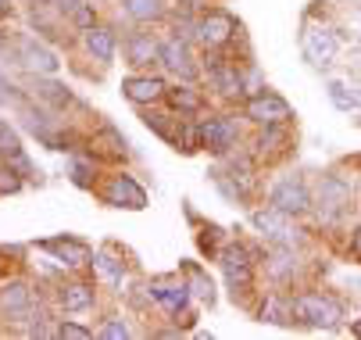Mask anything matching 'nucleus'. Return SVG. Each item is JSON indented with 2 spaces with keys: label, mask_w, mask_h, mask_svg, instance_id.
<instances>
[{
  "label": "nucleus",
  "mask_w": 361,
  "mask_h": 340,
  "mask_svg": "<svg viewBox=\"0 0 361 340\" xmlns=\"http://www.w3.org/2000/svg\"><path fill=\"white\" fill-rule=\"evenodd\" d=\"M293 319L315 329H336L343 319V308L336 298H326V294H300L293 301Z\"/></svg>",
  "instance_id": "nucleus-1"
},
{
  "label": "nucleus",
  "mask_w": 361,
  "mask_h": 340,
  "mask_svg": "<svg viewBox=\"0 0 361 340\" xmlns=\"http://www.w3.org/2000/svg\"><path fill=\"white\" fill-rule=\"evenodd\" d=\"M250 222H254L257 233L269 236L272 244H279V248H293V244H300V229L293 226V215H286V212H279V208H272V205L262 208V212H254Z\"/></svg>",
  "instance_id": "nucleus-2"
},
{
  "label": "nucleus",
  "mask_w": 361,
  "mask_h": 340,
  "mask_svg": "<svg viewBox=\"0 0 361 340\" xmlns=\"http://www.w3.org/2000/svg\"><path fill=\"white\" fill-rule=\"evenodd\" d=\"M312 205L319 208V215H322L326 222H336V219L347 212V205H350V190H347L343 179H336V176H322L319 186H315Z\"/></svg>",
  "instance_id": "nucleus-3"
},
{
  "label": "nucleus",
  "mask_w": 361,
  "mask_h": 340,
  "mask_svg": "<svg viewBox=\"0 0 361 340\" xmlns=\"http://www.w3.org/2000/svg\"><path fill=\"white\" fill-rule=\"evenodd\" d=\"M269 201H272V208H279V212H286V215H304L307 208H312V190L304 186V179L286 176V179H279V183L272 186Z\"/></svg>",
  "instance_id": "nucleus-4"
},
{
  "label": "nucleus",
  "mask_w": 361,
  "mask_h": 340,
  "mask_svg": "<svg viewBox=\"0 0 361 340\" xmlns=\"http://www.w3.org/2000/svg\"><path fill=\"white\" fill-rule=\"evenodd\" d=\"M32 315H36V301L25 283H8L0 290V319L4 322H29Z\"/></svg>",
  "instance_id": "nucleus-5"
},
{
  "label": "nucleus",
  "mask_w": 361,
  "mask_h": 340,
  "mask_svg": "<svg viewBox=\"0 0 361 340\" xmlns=\"http://www.w3.org/2000/svg\"><path fill=\"white\" fill-rule=\"evenodd\" d=\"M336 32L329 29V25H319V22H307L304 25V54H307V61L312 65H329L333 58H336Z\"/></svg>",
  "instance_id": "nucleus-6"
},
{
  "label": "nucleus",
  "mask_w": 361,
  "mask_h": 340,
  "mask_svg": "<svg viewBox=\"0 0 361 340\" xmlns=\"http://www.w3.org/2000/svg\"><path fill=\"white\" fill-rule=\"evenodd\" d=\"M104 201L108 205H115V208H133V212H140V208H147V190L133 179V176H111V183H108V190H104Z\"/></svg>",
  "instance_id": "nucleus-7"
},
{
  "label": "nucleus",
  "mask_w": 361,
  "mask_h": 340,
  "mask_svg": "<svg viewBox=\"0 0 361 340\" xmlns=\"http://www.w3.org/2000/svg\"><path fill=\"white\" fill-rule=\"evenodd\" d=\"M290 104L276 93H262V97H250L247 101V119L262 122V126H286L290 122Z\"/></svg>",
  "instance_id": "nucleus-8"
},
{
  "label": "nucleus",
  "mask_w": 361,
  "mask_h": 340,
  "mask_svg": "<svg viewBox=\"0 0 361 340\" xmlns=\"http://www.w3.org/2000/svg\"><path fill=\"white\" fill-rule=\"evenodd\" d=\"M18 61H22L29 72H36V75H54V72L61 68L58 54L50 51V47L36 43V40H22V47H18Z\"/></svg>",
  "instance_id": "nucleus-9"
},
{
  "label": "nucleus",
  "mask_w": 361,
  "mask_h": 340,
  "mask_svg": "<svg viewBox=\"0 0 361 340\" xmlns=\"http://www.w3.org/2000/svg\"><path fill=\"white\" fill-rule=\"evenodd\" d=\"M197 32H200V40L208 43V47H226L236 36V18L226 15V11H212V15L200 18Z\"/></svg>",
  "instance_id": "nucleus-10"
},
{
  "label": "nucleus",
  "mask_w": 361,
  "mask_h": 340,
  "mask_svg": "<svg viewBox=\"0 0 361 340\" xmlns=\"http://www.w3.org/2000/svg\"><path fill=\"white\" fill-rule=\"evenodd\" d=\"M165 83L161 79H154V75H129L122 79V97L133 104H154L158 97H165Z\"/></svg>",
  "instance_id": "nucleus-11"
},
{
  "label": "nucleus",
  "mask_w": 361,
  "mask_h": 340,
  "mask_svg": "<svg viewBox=\"0 0 361 340\" xmlns=\"http://www.w3.org/2000/svg\"><path fill=\"white\" fill-rule=\"evenodd\" d=\"M47 255H54L61 265H72V269H79V265H86L90 262V248L82 244V240H72V236H54V240H43L39 244Z\"/></svg>",
  "instance_id": "nucleus-12"
},
{
  "label": "nucleus",
  "mask_w": 361,
  "mask_h": 340,
  "mask_svg": "<svg viewBox=\"0 0 361 340\" xmlns=\"http://www.w3.org/2000/svg\"><path fill=\"white\" fill-rule=\"evenodd\" d=\"M150 298L158 301L165 312L183 315V308H186V301H190V286H186V283H169V279H158V283H150Z\"/></svg>",
  "instance_id": "nucleus-13"
},
{
  "label": "nucleus",
  "mask_w": 361,
  "mask_h": 340,
  "mask_svg": "<svg viewBox=\"0 0 361 340\" xmlns=\"http://www.w3.org/2000/svg\"><path fill=\"white\" fill-rule=\"evenodd\" d=\"M222 272H226V283L240 294V286H247L250 283V255L243 251V248H226L222 251Z\"/></svg>",
  "instance_id": "nucleus-14"
},
{
  "label": "nucleus",
  "mask_w": 361,
  "mask_h": 340,
  "mask_svg": "<svg viewBox=\"0 0 361 340\" xmlns=\"http://www.w3.org/2000/svg\"><path fill=\"white\" fill-rule=\"evenodd\" d=\"M161 61H165V68L169 72H176V75H183V79H193L197 75V68H193V54H190V47H186V40H169V43H161Z\"/></svg>",
  "instance_id": "nucleus-15"
},
{
  "label": "nucleus",
  "mask_w": 361,
  "mask_h": 340,
  "mask_svg": "<svg viewBox=\"0 0 361 340\" xmlns=\"http://www.w3.org/2000/svg\"><path fill=\"white\" fill-rule=\"evenodd\" d=\"M200 129V147L204 151H212V154H226L233 147V126L226 119H208Z\"/></svg>",
  "instance_id": "nucleus-16"
},
{
  "label": "nucleus",
  "mask_w": 361,
  "mask_h": 340,
  "mask_svg": "<svg viewBox=\"0 0 361 340\" xmlns=\"http://www.w3.org/2000/svg\"><path fill=\"white\" fill-rule=\"evenodd\" d=\"M126 58H129V65L147 68V65H154V61H161V43L154 40V36H133V40L126 43Z\"/></svg>",
  "instance_id": "nucleus-17"
},
{
  "label": "nucleus",
  "mask_w": 361,
  "mask_h": 340,
  "mask_svg": "<svg viewBox=\"0 0 361 340\" xmlns=\"http://www.w3.org/2000/svg\"><path fill=\"white\" fill-rule=\"evenodd\" d=\"M86 51L97 58V61H111L115 58V36L100 25H90L86 29Z\"/></svg>",
  "instance_id": "nucleus-18"
},
{
  "label": "nucleus",
  "mask_w": 361,
  "mask_h": 340,
  "mask_svg": "<svg viewBox=\"0 0 361 340\" xmlns=\"http://www.w3.org/2000/svg\"><path fill=\"white\" fill-rule=\"evenodd\" d=\"M208 75H212V83H215V90L222 93V97H240L243 93V75L236 72V68H229V65H208Z\"/></svg>",
  "instance_id": "nucleus-19"
},
{
  "label": "nucleus",
  "mask_w": 361,
  "mask_h": 340,
  "mask_svg": "<svg viewBox=\"0 0 361 340\" xmlns=\"http://www.w3.org/2000/svg\"><path fill=\"white\" fill-rule=\"evenodd\" d=\"M122 8L136 22H154L165 15V0H122Z\"/></svg>",
  "instance_id": "nucleus-20"
},
{
  "label": "nucleus",
  "mask_w": 361,
  "mask_h": 340,
  "mask_svg": "<svg viewBox=\"0 0 361 340\" xmlns=\"http://www.w3.org/2000/svg\"><path fill=\"white\" fill-rule=\"evenodd\" d=\"M32 86H36V97H43L47 104H54V108H65V104H72V93L61 86V83H54V79H32Z\"/></svg>",
  "instance_id": "nucleus-21"
},
{
  "label": "nucleus",
  "mask_w": 361,
  "mask_h": 340,
  "mask_svg": "<svg viewBox=\"0 0 361 340\" xmlns=\"http://www.w3.org/2000/svg\"><path fill=\"white\" fill-rule=\"evenodd\" d=\"M97 272L104 276L111 286H122V283H126V262H122V258H115L108 248L97 255Z\"/></svg>",
  "instance_id": "nucleus-22"
},
{
  "label": "nucleus",
  "mask_w": 361,
  "mask_h": 340,
  "mask_svg": "<svg viewBox=\"0 0 361 340\" xmlns=\"http://www.w3.org/2000/svg\"><path fill=\"white\" fill-rule=\"evenodd\" d=\"M61 305H65L68 312H82V308H90V305H93L90 286H82V283H72V286H65V290H61Z\"/></svg>",
  "instance_id": "nucleus-23"
},
{
  "label": "nucleus",
  "mask_w": 361,
  "mask_h": 340,
  "mask_svg": "<svg viewBox=\"0 0 361 340\" xmlns=\"http://www.w3.org/2000/svg\"><path fill=\"white\" fill-rule=\"evenodd\" d=\"M25 151H22V140H18V133L8 126V122H0V158H4L8 165L15 162V158H22Z\"/></svg>",
  "instance_id": "nucleus-24"
},
{
  "label": "nucleus",
  "mask_w": 361,
  "mask_h": 340,
  "mask_svg": "<svg viewBox=\"0 0 361 340\" xmlns=\"http://www.w3.org/2000/svg\"><path fill=\"white\" fill-rule=\"evenodd\" d=\"M262 319H265V322H276V326H290V322H293V305H286V301L272 298V301H265Z\"/></svg>",
  "instance_id": "nucleus-25"
},
{
  "label": "nucleus",
  "mask_w": 361,
  "mask_h": 340,
  "mask_svg": "<svg viewBox=\"0 0 361 340\" xmlns=\"http://www.w3.org/2000/svg\"><path fill=\"white\" fill-rule=\"evenodd\" d=\"M165 97H169V104H172V108H183V111H197V108H200V97H197L190 86L165 90Z\"/></svg>",
  "instance_id": "nucleus-26"
},
{
  "label": "nucleus",
  "mask_w": 361,
  "mask_h": 340,
  "mask_svg": "<svg viewBox=\"0 0 361 340\" xmlns=\"http://www.w3.org/2000/svg\"><path fill=\"white\" fill-rule=\"evenodd\" d=\"M190 290L200 298V301H208V305H215V286L208 283V276H204L200 269H190Z\"/></svg>",
  "instance_id": "nucleus-27"
},
{
  "label": "nucleus",
  "mask_w": 361,
  "mask_h": 340,
  "mask_svg": "<svg viewBox=\"0 0 361 340\" xmlns=\"http://www.w3.org/2000/svg\"><path fill=\"white\" fill-rule=\"evenodd\" d=\"M326 90H329V101H333L340 111H350V108H354V90H350V86H343L340 79H333Z\"/></svg>",
  "instance_id": "nucleus-28"
},
{
  "label": "nucleus",
  "mask_w": 361,
  "mask_h": 340,
  "mask_svg": "<svg viewBox=\"0 0 361 340\" xmlns=\"http://www.w3.org/2000/svg\"><path fill=\"white\" fill-rule=\"evenodd\" d=\"M68 176L79 183V186H90V176H93V165L90 162H82V158H72L68 162Z\"/></svg>",
  "instance_id": "nucleus-29"
},
{
  "label": "nucleus",
  "mask_w": 361,
  "mask_h": 340,
  "mask_svg": "<svg viewBox=\"0 0 361 340\" xmlns=\"http://www.w3.org/2000/svg\"><path fill=\"white\" fill-rule=\"evenodd\" d=\"M100 336H104V340H126L129 336V326L118 322V319H108L104 326H100Z\"/></svg>",
  "instance_id": "nucleus-30"
},
{
  "label": "nucleus",
  "mask_w": 361,
  "mask_h": 340,
  "mask_svg": "<svg viewBox=\"0 0 361 340\" xmlns=\"http://www.w3.org/2000/svg\"><path fill=\"white\" fill-rule=\"evenodd\" d=\"M58 336H65V340H90L93 329H86V326H79V322H65V326L58 329Z\"/></svg>",
  "instance_id": "nucleus-31"
},
{
  "label": "nucleus",
  "mask_w": 361,
  "mask_h": 340,
  "mask_svg": "<svg viewBox=\"0 0 361 340\" xmlns=\"http://www.w3.org/2000/svg\"><path fill=\"white\" fill-rule=\"evenodd\" d=\"M15 97H18V93H15V86H11V79H8L4 72H0V104H11V101H15Z\"/></svg>",
  "instance_id": "nucleus-32"
},
{
  "label": "nucleus",
  "mask_w": 361,
  "mask_h": 340,
  "mask_svg": "<svg viewBox=\"0 0 361 340\" xmlns=\"http://www.w3.org/2000/svg\"><path fill=\"white\" fill-rule=\"evenodd\" d=\"M50 4H54L58 11H72V15H75V11L82 8V0H50Z\"/></svg>",
  "instance_id": "nucleus-33"
},
{
  "label": "nucleus",
  "mask_w": 361,
  "mask_h": 340,
  "mask_svg": "<svg viewBox=\"0 0 361 340\" xmlns=\"http://www.w3.org/2000/svg\"><path fill=\"white\" fill-rule=\"evenodd\" d=\"M350 251H354V258L361 262V229L354 233V240H350Z\"/></svg>",
  "instance_id": "nucleus-34"
},
{
  "label": "nucleus",
  "mask_w": 361,
  "mask_h": 340,
  "mask_svg": "<svg viewBox=\"0 0 361 340\" xmlns=\"http://www.w3.org/2000/svg\"><path fill=\"white\" fill-rule=\"evenodd\" d=\"M8 11H11V0H0V18H4Z\"/></svg>",
  "instance_id": "nucleus-35"
},
{
  "label": "nucleus",
  "mask_w": 361,
  "mask_h": 340,
  "mask_svg": "<svg viewBox=\"0 0 361 340\" xmlns=\"http://www.w3.org/2000/svg\"><path fill=\"white\" fill-rule=\"evenodd\" d=\"M354 108H361V90H354Z\"/></svg>",
  "instance_id": "nucleus-36"
},
{
  "label": "nucleus",
  "mask_w": 361,
  "mask_h": 340,
  "mask_svg": "<svg viewBox=\"0 0 361 340\" xmlns=\"http://www.w3.org/2000/svg\"><path fill=\"white\" fill-rule=\"evenodd\" d=\"M354 333H357V336H361V319H357V322H354Z\"/></svg>",
  "instance_id": "nucleus-37"
},
{
  "label": "nucleus",
  "mask_w": 361,
  "mask_h": 340,
  "mask_svg": "<svg viewBox=\"0 0 361 340\" xmlns=\"http://www.w3.org/2000/svg\"><path fill=\"white\" fill-rule=\"evenodd\" d=\"M186 4H204V0H186Z\"/></svg>",
  "instance_id": "nucleus-38"
}]
</instances>
